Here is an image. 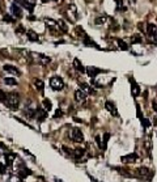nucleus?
Segmentation results:
<instances>
[{"label":"nucleus","mask_w":157,"mask_h":182,"mask_svg":"<svg viewBox=\"0 0 157 182\" xmlns=\"http://www.w3.org/2000/svg\"><path fill=\"white\" fill-rule=\"evenodd\" d=\"M11 110H17L18 109V105H20V96L18 93L16 92H11L7 95V100L4 102Z\"/></svg>","instance_id":"1"},{"label":"nucleus","mask_w":157,"mask_h":182,"mask_svg":"<svg viewBox=\"0 0 157 182\" xmlns=\"http://www.w3.org/2000/svg\"><path fill=\"white\" fill-rule=\"evenodd\" d=\"M50 87L54 91H62L64 88V81L60 76H52L50 80Z\"/></svg>","instance_id":"2"},{"label":"nucleus","mask_w":157,"mask_h":182,"mask_svg":"<svg viewBox=\"0 0 157 182\" xmlns=\"http://www.w3.org/2000/svg\"><path fill=\"white\" fill-rule=\"evenodd\" d=\"M16 3L20 4L21 7L26 8L29 13H32L34 11V7H36V2L34 0H16Z\"/></svg>","instance_id":"3"},{"label":"nucleus","mask_w":157,"mask_h":182,"mask_svg":"<svg viewBox=\"0 0 157 182\" xmlns=\"http://www.w3.org/2000/svg\"><path fill=\"white\" fill-rule=\"evenodd\" d=\"M11 12H12V16L14 18H21L22 17V8L20 4H17L16 2L12 3V6H11Z\"/></svg>","instance_id":"4"},{"label":"nucleus","mask_w":157,"mask_h":182,"mask_svg":"<svg viewBox=\"0 0 157 182\" xmlns=\"http://www.w3.org/2000/svg\"><path fill=\"white\" fill-rule=\"evenodd\" d=\"M71 139L73 141H76V143H81V141H84V135H82L81 130L72 129V131H71Z\"/></svg>","instance_id":"5"},{"label":"nucleus","mask_w":157,"mask_h":182,"mask_svg":"<svg viewBox=\"0 0 157 182\" xmlns=\"http://www.w3.org/2000/svg\"><path fill=\"white\" fill-rule=\"evenodd\" d=\"M136 176L140 177V178H147V180H151V170L145 166H141V168H137L136 170Z\"/></svg>","instance_id":"6"},{"label":"nucleus","mask_w":157,"mask_h":182,"mask_svg":"<svg viewBox=\"0 0 157 182\" xmlns=\"http://www.w3.org/2000/svg\"><path fill=\"white\" fill-rule=\"evenodd\" d=\"M67 16L70 17L71 21H76V17H77V8L75 4H70L67 9Z\"/></svg>","instance_id":"7"},{"label":"nucleus","mask_w":157,"mask_h":182,"mask_svg":"<svg viewBox=\"0 0 157 182\" xmlns=\"http://www.w3.org/2000/svg\"><path fill=\"white\" fill-rule=\"evenodd\" d=\"M75 101L78 102V104H84L86 101V93H84L81 89H77L75 92Z\"/></svg>","instance_id":"8"},{"label":"nucleus","mask_w":157,"mask_h":182,"mask_svg":"<svg viewBox=\"0 0 157 182\" xmlns=\"http://www.w3.org/2000/svg\"><path fill=\"white\" fill-rule=\"evenodd\" d=\"M25 114L29 117V118H34L37 115V109H38V106H36V105H29V106H26L25 107Z\"/></svg>","instance_id":"9"},{"label":"nucleus","mask_w":157,"mask_h":182,"mask_svg":"<svg viewBox=\"0 0 157 182\" xmlns=\"http://www.w3.org/2000/svg\"><path fill=\"white\" fill-rule=\"evenodd\" d=\"M34 55H36V58L38 59V62H39V64L41 66H47L48 63L51 62V59L48 56H46V55H43V54H34Z\"/></svg>","instance_id":"10"},{"label":"nucleus","mask_w":157,"mask_h":182,"mask_svg":"<svg viewBox=\"0 0 157 182\" xmlns=\"http://www.w3.org/2000/svg\"><path fill=\"white\" fill-rule=\"evenodd\" d=\"M45 24H46V26L50 29V30L52 32H55L58 30V21H55V20H51V18H45Z\"/></svg>","instance_id":"11"},{"label":"nucleus","mask_w":157,"mask_h":182,"mask_svg":"<svg viewBox=\"0 0 157 182\" xmlns=\"http://www.w3.org/2000/svg\"><path fill=\"white\" fill-rule=\"evenodd\" d=\"M105 107H106V110H107V111H110L114 117H117V115H118V110H117V107H115V105L113 104L111 101H106Z\"/></svg>","instance_id":"12"},{"label":"nucleus","mask_w":157,"mask_h":182,"mask_svg":"<svg viewBox=\"0 0 157 182\" xmlns=\"http://www.w3.org/2000/svg\"><path fill=\"white\" fill-rule=\"evenodd\" d=\"M131 93H132V96L136 97V96H139V93H140V88L139 85L136 84V81L134 80V79H131Z\"/></svg>","instance_id":"13"},{"label":"nucleus","mask_w":157,"mask_h":182,"mask_svg":"<svg viewBox=\"0 0 157 182\" xmlns=\"http://www.w3.org/2000/svg\"><path fill=\"white\" fill-rule=\"evenodd\" d=\"M147 33H148V36L151 38L157 36V28L155 24H148V25H147Z\"/></svg>","instance_id":"14"},{"label":"nucleus","mask_w":157,"mask_h":182,"mask_svg":"<svg viewBox=\"0 0 157 182\" xmlns=\"http://www.w3.org/2000/svg\"><path fill=\"white\" fill-rule=\"evenodd\" d=\"M123 163L126 164H130V163H135V161H137V156L135 153H131V155H127V156H123L121 159Z\"/></svg>","instance_id":"15"},{"label":"nucleus","mask_w":157,"mask_h":182,"mask_svg":"<svg viewBox=\"0 0 157 182\" xmlns=\"http://www.w3.org/2000/svg\"><path fill=\"white\" fill-rule=\"evenodd\" d=\"M86 72H88V75H89V77L92 79V80H94L96 75H97V73H100V72H102V70H98V68H96V67H88Z\"/></svg>","instance_id":"16"},{"label":"nucleus","mask_w":157,"mask_h":182,"mask_svg":"<svg viewBox=\"0 0 157 182\" xmlns=\"http://www.w3.org/2000/svg\"><path fill=\"white\" fill-rule=\"evenodd\" d=\"M110 20V17L109 16H106V14H101L100 17H97L96 18V25H105V24L107 22Z\"/></svg>","instance_id":"17"},{"label":"nucleus","mask_w":157,"mask_h":182,"mask_svg":"<svg viewBox=\"0 0 157 182\" xmlns=\"http://www.w3.org/2000/svg\"><path fill=\"white\" fill-rule=\"evenodd\" d=\"M3 70H4V71H7V72L14 73V75H20V71H18V68H16L14 66H11V64H6V66L3 67Z\"/></svg>","instance_id":"18"},{"label":"nucleus","mask_w":157,"mask_h":182,"mask_svg":"<svg viewBox=\"0 0 157 182\" xmlns=\"http://www.w3.org/2000/svg\"><path fill=\"white\" fill-rule=\"evenodd\" d=\"M73 67H75V70H77L78 72H85L86 70H85V68L84 67H82V64H81V62L80 60H78V59L76 58V59H73Z\"/></svg>","instance_id":"19"},{"label":"nucleus","mask_w":157,"mask_h":182,"mask_svg":"<svg viewBox=\"0 0 157 182\" xmlns=\"http://www.w3.org/2000/svg\"><path fill=\"white\" fill-rule=\"evenodd\" d=\"M37 115H38V121L39 122H42V121H45L46 119V117H47V111L45 109H37Z\"/></svg>","instance_id":"20"},{"label":"nucleus","mask_w":157,"mask_h":182,"mask_svg":"<svg viewBox=\"0 0 157 182\" xmlns=\"http://www.w3.org/2000/svg\"><path fill=\"white\" fill-rule=\"evenodd\" d=\"M72 155L75 156V159L76 160H80L82 156L85 155V151L82 149V148H76V149H73V152H72Z\"/></svg>","instance_id":"21"},{"label":"nucleus","mask_w":157,"mask_h":182,"mask_svg":"<svg viewBox=\"0 0 157 182\" xmlns=\"http://www.w3.org/2000/svg\"><path fill=\"white\" fill-rule=\"evenodd\" d=\"M80 89L84 93H86V95H88V93H93V92H94L92 89V87L89 84H86V83H80Z\"/></svg>","instance_id":"22"},{"label":"nucleus","mask_w":157,"mask_h":182,"mask_svg":"<svg viewBox=\"0 0 157 182\" xmlns=\"http://www.w3.org/2000/svg\"><path fill=\"white\" fill-rule=\"evenodd\" d=\"M26 37L30 39V41H33V42H38V41H39L37 33H34L33 30H28V32H26Z\"/></svg>","instance_id":"23"},{"label":"nucleus","mask_w":157,"mask_h":182,"mask_svg":"<svg viewBox=\"0 0 157 182\" xmlns=\"http://www.w3.org/2000/svg\"><path fill=\"white\" fill-rule=\"evenodd\" d=\"M17 174H18V177H21V178H25V177H28V176H32V170L24 168V169H20Z\"/></svg>","instance_id":"24"},{"label":"nucleus","mask_w":157,"mask_h":182,"mask_svg":"<svg viewBox=\"0 0 157 182\" xmlns=\"http://www.w3.org/2000/svg\"><path fill=\"white\" fill-rule=\"evenodd\" d=\"M58 28L60 29L63 33H67L68 32V26H67L66 21H63V20H58Z\"/></svg>","instance_id":"25"},{"label":"nucleus","mask_w":157,"mask_h":182,"mask_svg":"<svg viewBox=\"0 0 157 182\" xmlns=\"http://www.w3.org/2000/svg\"><path fill=\"white\" fill-rule=\"evenodd\" d=\"M34 85H36V88H37L39 92H43L45 84H43V81L41 80V79H36V80H34Z\"/></svg>","instance_id":"26"},{"label":"nucleus","mask_w":157,"mask_h":182,"mask_svg":"<svg viewBox=\"0 0 157 182\" xmlns=\"http://www.w3.org/2000/svg\"><path fill=\"white\" fill-rule=\"evenodd\" d=\"M14 159H16V156H14L13 153H6V161H7L8 166H12Z\"/></svg>","instance_id":"27"},{"label":"nucleus","mask_w":157,"mask_h":182,"mask_svg":"<svg viewBox=\"0 0 157 182\" xmlns=\"http://www.w3.org/2000/svg\"><path fill=\"white\" fill-rule=\"evenodd\" d=\"M42 104H43V109H45L47 113L52 109V104H51V101H50V100H47V98H45V100H43Z\"/></svg>","instance_id":"28"},{"label":"nucleus","mask_w":157,"mask_h":182,"mask_svg":"<svg viewBox=\"0 0 157 182\" xmlns=\"http://www.w3.org/2000/svg\"><path fill=\"white\" fill-rule=\"evenodd\" d=\"M141 41H143V38H141V36H139V34H134V36L131 37V45H135V43H141Z\"/></svg>","instance_id":"29"},{"label":"nucleus","mask_w":157,"mask_h":182,"mask_svg":"<svg viewBox=\"0 0 157 182\" xmlns=\"http://www.w3.org/2000/svg\"><path fill=\"white\" fill-rule=\"evenodd\" d=\"M4 83H6L7 85H17L18 84L14 77H4Z\"/></svg>","instance_id":"30"},{"label":"nucleus","mask_w":157,"mask_h":182,"mask_svg":"<svg viewBox=\"0 0 157 182\" xmlns=\"http://www.w3.org/2000/svg\"><path fill=\"white\" fill-rule=\"evenodd\" d=\"M3 20H4V21H7V22H16V18H14V17H12L11 16V14H4V16H3Z\"/></svg>","instance_id":"31"},{"label":"nucleus","mask_w":157,"mask_h":182,"mask_svg":"<svg viewBox=\"0 0 157 182\" xmlns=\"http://www.w3.org/2000/svg\"><path fill=\"white\" fill-rule=\"evenodd\" d=\"M117 43H118V46H119V48H122V50H128V46L124 43V41H122V39H117Z\"/></svg>","instance_id":"32"},{"label":"nucleus","mask_w":157,"mask_h":182,"mask_svg":"<svg viewBox=\"0 0 157 182\" xmlns=\"http://www.w3.org/2000/svg\"><path fill=\"white\" fill-rule=\"evenodd\" d=\"M117 3V9L118 11H124V6H123V0H115Z\"/></svg>","instance_id":"33"},{"label":"nucleus","mask_w":157,"mask_h":182,"mask_svg":"<svg viewBox=\"0 0 157 182\" xmlns=\"http://www.w3.org/2000/svg\"><path fill=\"white\" fill-rule=\"evenodd\" d=\"M7 100V95H6V92L0 89V102H6Z\"/></svg>","instance_id":"34"},{"label":"nucleus","mask_w":157,"mask_h":182,"mask_svg":"<svg viewBox=\"0 0 157 182\" xmlns=\"http://www.w3.org/2000/svg\"><path fill=\"white\" fill-rule=\"evenodd\" d=\"M109 137H110V134L109 132H105V135H104V149L106 148V144H107V141H109Z\"/></svg>","instance_id":"35"},{"label":"nucleus","mask_w":157,"mask_h":182,"mask_svg":"<svg viewBox=\"0 0 157 182\" xmlns=\"http://www.w3.org/2000/svg\"><path fill=\"white\" fill-rule=\"evenodd\" d=\"M141 123H143V126H144V129H147V127H149L151 126V122L147 119V118H141Z\"/></svg>","instance_id":"36"},{"label":"nucleus","mask_w":157,"mask_h":182,"mask_svg":"<svg viewBox=\"0 0 157 182\" xmlns=\"http://www.w3.org/2000/svg\"><path fill=\"white\" fill-rule=\"evenodd\" d=\"M9 182H22V180H21V177H14V176H12L11 178H9Z\"/></svg>","instance_id":"37"},{"label":"nucleus","mask_w":157,"mask_h":182,"mask_svg":"<svg viewBox=\"0 0 157 182\" xmlns=\"http://www.w3.org/2000/svg\"><path fill=\"white\" fill-rule=\"evenodd\" d=\"M96 143H97V145L100 147V148H104V144H102V141H101V137H100V136H96Z\"/></svg>","instance_id":"38"},{"label":"nucleus","mask_w":157,"mask_h":182,"mask_svg":"<svg viewBox=\"0 0 157 182\" xmlns=\"http://www.w3.org/2000/svg\"><path fill=\"white\" fill-rule=\"evenodd\" d=\"M6 165H4L3 163H0V174H4V173H6Z\"/></svg>","instance_id":"39"},{"label":"nucleus","mask_w":157,"mask_h":182,"mask_svg":"<svg viewBox=\"0 0 157 182\" xmlns=\"http://www.w3.org/2000/svg\"><path fill=\"white\" fill-rule=\"evenodd\" d=\"M16 33H26V32H25V29H24L21 25H18L17 29H16Z\"/></svg>","instance_id":"40"},{"label":"nucleus","mask_w":157,"mask_h":182,"mask_svg":"<svg viewBox=\"0 0 157 182\" xmlns=\"http://www.w3.org/2000/svg\"><path fill=\"white\" fill-rule=\"evenodd\" d=\"M62 115H63V111H62L60 109H58V110L55 111V115H54V117L58 118V117H62Z\"/></svg>","instance_id":"41"},{"label":"nucleus","mask_w":157,"mask_h":182,"mask_svg":"<svg viewBox=\"0 0 157 182\" xmlns=\"http://www.w3.org/2000/svg\"><path fill=\"white\" fill-rule=\"evenodd\" d=\"M63 149H64V152H66V153H68V155H72V152H71V149H70V148H67V147H63Z\"/></svg>","instance_id":"42"},{"label":"nucleus","mask_w":157,"mask_h":182,"mask_svg":"<svg viewBox=\"0 0 157 182\" xmlns=\"http://www.w3.org/2000/svg\"><path fill=\"white\" fill-rule=\"evenodd\" d=\"M153 107H155V110H156V113H157V102H153Z\"/></svg>","instance_id":"43"},{"label":"nucleus","mask_w":157,"mask_h":182,"mask_svg":"<svg viewBox=\"0 0 157 182\" xmlns=\"http://www.w3.org/2000/svg\"><path fill=\"white\" fill-rule=\"evenodd\" d=\"M128 2H130L131 4H135V2H136V0H128Z\"/></svg>","instance_id":"44"},{"label":"nucleus","mask_w":157,"mask_h":182,"mask_svg":"<svg viewBox=\"0 0 157 182\" xmlns=\"http://www.w3.org/2000/svg\"><path fill=\"white\" fill-rule=\"evenodd\" d=\"M55 182H63L62 180H58V178H55Z\"/></svg>","instance_id":"45"},{"label":"nucleus","mask_w":157,"mask_h":182,"mask_svg":"<svg viewBox=\"0 0 157 182\" xmlns=\"http://www.w3.org/2000/svg\"><path fill=\"white\" fill-rule=\"evenodd\" d=\"M42 2H43V3H47V2H50V0H42Z\"/></svg>","instance_id":"46"},{"label":"nucleus","mask_w":157,"mask_h":182,"mask_svg":"<svg viewBox=\"0 0 157 182\" xmlns=\"http://www.w3.org/2000/svg\"><path fill=\"white\" fill-rule=\"evenodd\" d=\"M156 37H157V36H156Z\"/></svg>","instance_id":"47"}]
</instances>
